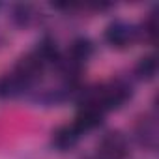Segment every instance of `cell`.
<instances>
[{
  "label": "cell",
  "instance_id": "6da1fadb",
  "mask_svg": "<svg viewBox=\"0 0 159 159\" xmlns=\"http://www.w3.org/2000/svg\"><path fill=\"white\" fill-rule=\"evenodd\" d=\"M127 153V142L120 133H109L98 146L99 159H124Z\"/></svg>",
  "mask_w": 159,
  "mask_h": 159
},
{
  "label": "cell",
  "instance_id": "7a4b0ae2",
  "mask_svg": "<svg viewBox=\"0 0 159 159\" xmlns=\"http://www.w3.org/2000/svg\"><path fill=\"white\" fill-rule=\"evenodd\" d=\"M137 36V30L122 21H116L112 25H109V28L105 30V39L112 45V47H125L129 45Z\"/></svg>",
  "mask_w": 159,
  "mask_h": 159
},
{
  "label": "cell",
  "instance_id": "3957f363",
  "mask_svg": "<svg viewBox=\"0 0 159 159\" xmlns=\"http://www.w3.org/2000/svg\"><path fill=\"white\" fill-rule=\"evenodd\" d=\"M101 118H103V111L98 109L96 105H90V103H84L83 111L77 114L75 122H73V127L79 131V133H86L94 127H98L101 124Z\"/></svg>",
  "mask_w": 159,
  "mask_h": 159
},
{
  "label": "cell",
  "instance_id": "277c9868",
  "mask_svg": "<svg viewBox=\"0 0 159 159\" xmlns=\"http://www.w3.org/2000/svg\"><path fill=\"white\" fill-rule=\"evenodd\" d=\"M43 62L32 52V54H28V56H25V58H21V62L17 64V69H15V75H19L23 81L26 83V84H30L32 81H36V79L41 75V71H43Z\"/></svg>",
  "mask_w": 159,
  "mask_h": 159
},
{
  "label": "cell",
  "instance_id": "5b68a950",
  "mask_svg": "<svg viewBox=\"0 0 159 159\" xmlns=\"http://www.w3.org/2000/svg\"><path fill=\"white\" fill-rule=\"evenodd\" d=\"M79 137H81V133L73 127V124L71 125H62L52 133V146L58 148V150H69L77 144Z\"/></svg>",
  "mask_w": 159,
  "mask_h": 159
},
{
  "label": "cell",
  "instance_id": "8992f818",
  "mask_svg": "<svg viewBox=\"0 0 159 159\" xmlns=\"http://www.w3.org/2000/svg\"><path fill=\"white\" fill-rule=\"evenodd\" d=\"M26 86H28V84L23 81L19 75H15V73L6 75V77L0 79V98H4V99L15 98V96L23 94Z\"/></svg>",
  "mask_w": 159,
  "mask_h": 159
},
{
  "label": "cell",
  "instance_id": "52a82bcc",
  "mask_svg": "<svg viewBox=\"0 0 159 159\" xmlns=\"http://www.w3.org/2000/svg\"><path fill=\"white\" fill-rule=\"evenodd\" d=\"M92 52H94V45H92V41L81 38V39L73 41L71 51H69V58H71V62H75V64L79 66V64L86 62V60L92 56Z\"/></svg>",
  "mask_w": 159,
  "mask_h": 159
},
{
  "label": "cell",
  "instance_id": "ba28073f",
  "mask_svg": "<svg viewBox=\"0 0 159 159\" xmlns=\"http://www.w3.org/2000/svg\"><path fill=\"white\" fill-rule=\"evenodd\" d=\"M34 54H36V56L43 62V64L58 60V49H56V45H54L52 41H49V39L41 41V43L38 45V51H36Z\"/></svg>",
  "mask_w": 159,
  "mask_h": 159
},
{
  "label": "cell",
  "instance_id": "9c48e42d",
  "mask_svg": "<svg viewBox=\"0 0 159 159\" xmlns=\"http://www.w3.org/2000/svg\"><path fill=\"white\" fill-rule=\"evenodd\" d=\"M157 129L153 122H142V129L139 131V139L140 144L146 148H155V140H157Z\"/></svg>",
  "mask_w": 159,
  "mask_h": 159
},
{
  "label": "cell",
  "instance_id": "30bf717a",
  "mask_svg": "<svg viewBox=\"0 0 159 159\" xmlns=\"http://www.w3.org/2000/svg\"><path fill=\"white\" fill-rule=\"evenodd\" d=\"M137 73L140 79H153L155 73H157V60L155 56H148V58H142L137 66Z\"/></svg>",
  "mask_w": 159,
  "mask_h": 159
},
{
  "label": "cell",
  "instance_id": "8fae6325",
  "mask_svg": "<svg viewBox=\"0 0 159 159\" xmlns=\"http://www.w3.org/2000/svg\"><path fill=\"white\" fill-rule=\"evenodd\" d=\"M15 19H19V25H26L30 19V6H17L15 8Z\"/></svg>",
  "mask_w": 159,
  "mask_h": 159
},
{
  "label": "cell",
  "instance_id": "7c38bea8",
  "mask_svg": "<svg viewBox=\"0 0 159 159\" xmlns=\"http://www.w3.org/2000/svg\"><path fill=\"white\" fill-rule=\"evenodd\" d=\"M144 32L150 36V39L155 38V32H157V23H155V17H150L146 23H144Z\"/></svg>",
  "mask_w": 159,
  "mask_h": 159
}]
</instances>
